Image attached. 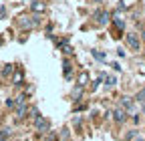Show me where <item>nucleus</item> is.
<instances>
[{"label":"nucleus","instance_id":"nucleus-1","mask_svg":"<svg viewBox=\"0 0 145 141\" xmlns=\"http://www.w3.org/2000/svg\"><path fill=\"white\" fill-rule=\"evenodd\" d=\"M32 10H34V12H42V10H44V2L34 0V2H32Z\"/></svg>","mask_w":145,"mask_h":141},{"label":"nucleus","instance_id":"nucleus-5","mask_svg":"<svg viewBox=\"0 0 145 141\" xmlns=\"http://www.w3.org/2000/svg\"><path fill=\"white\" fill-rule=\"evenodd\" d=\"M115 119H117V121L121 123V121L125 119V115H123V111H115Z\"/></svg>","mask_w":145,"mask_h":141},{"label":"nucleus","instance_id":"nucleus-4","mask_svg":"<svg viewBox=\"0 0 145 141\" xmlns=\"http://www.w3.org/2000/svg\"><path fill=\"white\" fill-rule=\"evenodd\" d=\"M87 81H89V75L87 73H81L79 75V85H87Z\"/></svg>","mask_w":145,"mask_h":141},{"label":"nucleus","instance_id":"nucleus-3","mask_svg":"<svg viewBox=\"0 0 145 141\" xmlns=\"http://www.w3.org/2000/svg\"><path fill=\"white\" fill-rule=\"evenodd\" d=\"M12 81H14V85H20L22 83V73H20V70H16V73H14Z\"/></svg>","mask_w":145,"mask_h":141},{"label":"nucleus","instance_id":"nucleus-6","mask_svg":"<svg viewBox=\"0 0 145 141\" xmlns=\"http://www.w3.org/2000/svg\"><path fill=\"white\" fill-rule=\"evenodd\" d=\"M111 85H115V77H109L107 79V87H111Z\"/></svg>","mask_w":145,"mask_h":141},{"label":"nucleus","instance_id":"nucleus-2","mask_svg":"<svg viewBox=\"0 0 145 141\" xmlns=\"http://www.w3.org/2000/svg\"><path fill=\"white\" fill-rule=\"evenodd\" d=\"M127 42H129L133 48H139V40H137L135 34H129V37H127Z\"/></svg>","mask_w":145,"mask_h":141}]
</instances>
